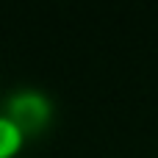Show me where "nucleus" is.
Instances as JSON below:
<instances>
[{"label": "nucleus", "instance_id": "1", "mask_svg": "<svg viewBox=\"0 0 158 158\" xmlns=\"http://www.w3.org/2000/svg\"><path fill=\"white\" fill-rule=\"evenodd\" d=\"M6 114L31 136V133H36L39 128L47 125V119H50V100H47L42 92L19 89V92H14V94L8 97Z\"/></svg>", "mask_w": 158, "mask_h": 158}, {"label": "nucleus", "instance_id": "2", "mask_svg": "<svg viewBox=\"0 0 158 158\" xmlns=\"http://www.w3.org/2000/svg\"><path fill=\"white\" fill-rule=\"evenodd\" d=\"M25 142H28V133L6 111H0V158H17Z\"/></svg>", "mask_w": 158, "mask_h": 158}]
</instances>
